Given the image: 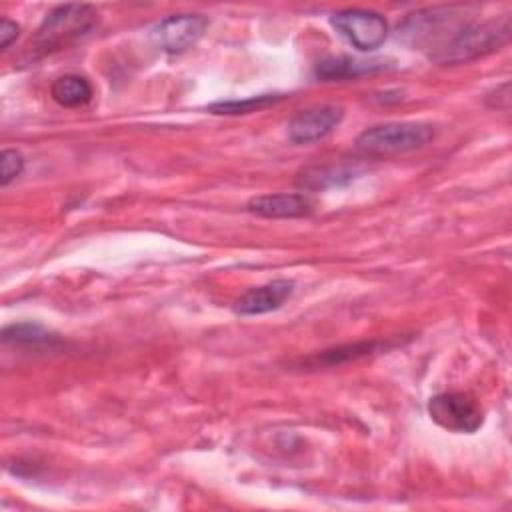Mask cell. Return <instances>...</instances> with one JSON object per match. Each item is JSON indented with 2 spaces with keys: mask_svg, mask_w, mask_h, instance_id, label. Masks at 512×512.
<instances>
[{
  "mask_svg": "<svg viewBox=\"0 0 512 512\" xmlns=\"http://www.w3.org/2000/svg\"><path fill=\"white\" fill-rule=\"evenodd\" d=\"M98 22V12L88 4H62L46 14L42 24L28 40L22 58L36 62L48 54L68 48L86 36Z\"/></svg>",
  "mask_w": 512,
  "mask_h": 512,
  "instance_id": "1",
  "label": "cell"
},
{
  "mask_svg": "<svg viewBox=\"0 0 512 512\" xmlns=\"http://www.w3.org/2000/svg\"><path fill=\"white\" fill-rule=\"evenodd\" d=\"M508 38H510L508 16L492 18L484 22H466L430 58L438 64L470 62L498 50L508 42Z\"/></svg>",
  "mask_w": 512,
  "mask_h": 512,
  "instance_id": "2",
  "label": "cell"
},
{
  "mask_svg": "<svg viewBox=\"0 0 512 512\" xmlns=\"http://www.w3.org/2000/svg\"><path fill=\"white\" fill-rule=\"evenodd\" d=\"M434 138V126L424 122H386L366 128L356 138V150L366 156H392L418 150Z\"/></svg>",
  "mask_w": 512,
  "mask_h": 512,
  "instance_id": "3",
  "label": "cell"
},
{
  "mask_svg": "<svg viewBox=\"0 0 512 512\" xmlns=\"http://www.w3.org/2000/svg\"><path fill=\"white\" fill-rule=\"evenodd\" d=\"M430 418L450 432L472 434L484 422L480 404L464 392H442L428 400Z\"/></svg>",
  "mask_w": 512,
  "mask_h": 512,
  "instance_id": "4",
  "label": "cell"
},
{
  "mask_svg": "<svg viewBox=\"0 0 512 512\" xmlns=\"http://www.w3.org/2000/svg\"><path fill=\"white\" fill-rule=\"evenodd\" d=\"M330 24L342 38H346L354 48L362 52L376 50L388 34L386 20L378 12L362 8L340 10L332 14Z\"/></svg>",
  "mask_w": 512,
  "mask_h": 512,
  "instance_id": "5",
  "label": "cell"
},
{
  "mask_svg": "<svg viewBox=\"0 0 512 512\" xmlns=\"http://www.w3.org/2000/svg\"><path fill=\"white\" fill-rule=\"evenodd\" d=\"M208 26V18L202 14H174L160 20L152 38L156 46L168 54H178L194 46Z\"/></svg>",
  "mask_w": 512,
  "mask_h": 512,
  "instance_id": "6",
  "label": "cell"
},
{
  "mask_svg": "<svg viewBox=\"0 0 512 512\" xmlns=\"http://www.w3.org/2000/svg\"><path fill=\"white\" fill-rule=\"evenodd\" d=\"M344 112L340 106L324 104L300 110L288 122V138L294 144H308L328 136L342 120Z\"/></svg>",
  "mask_w": 512,
  "mask_h": 512,
  "instance_id": "7",
  "label": "cell"
},
{
  "mask_svg": "<svg viewBox=\"0 0 512 512\" xmlns=\"http://www.w3.org/2000/svg\"><path fill=\"white\" fill-rule=\"evenodd\" d=\"M248 212L264 218H302L314 212V200L302 192L260 194L248 200Z\"/></svg>",
  "mask_w": 512,
  "mask_h": 512,
  "instance_id": "8",
  "label": "cell"
},
{
  "mask_svg": "<svg viewBox=\"0 0 512 512\" xmlns=\"http://www.w3.org/2000/svg\"><path fill=\"white\" fill-rule=\"evenodd\" d=\"M294 292L292 280H272L268 284L246 290L234 302V312L242 316H258L280 308Z\"/></svg>",
  "mask_w": 512,
  "mask_h": 512,
  "instance_id": "9",
  "label": "cell"
},
{
  "mask_svg": "<svg viewBox=\"0 0 512 512\" xmlns=\"http://www.w3.org/2000/svg\"><path fill=\"white\" fill-rule=\"evenodd\" d=\"M356 174H358V170L354 166H344V164L310 166L298 174L296 186L300 190H324V188L346 184V182L354 180Z\"/></svg>",
  "mask_w": 512,
  "mask_h": 512,
  "instance_id": "10",
  "label": "cell"
},
{
  "mask_svg": "<svg viewBox=\"0 0 512 512\" xmlns=\"http://www.w3.org/2000/svg\"><path fill=\"white\" fill-rule=\"evenodd\" d=\"M392 344L382 342V340H370V342H354V344H346V346H338L332 350H324L312 358H306L308 366H336L342 362H350V360H358L376 352H382L386 348H390Z\"/></svg>",
  "mask_w": 512,
  "mask_h": 512,
  "instance_id": "11",
  "label": "cell"
},
{
  "mask_svg": "<svg viewBox=\"0 0 512 512\" xmlns=\"http://www.w3.org/2000/svg\"><path fill=\"white\" fill-rule=\"evenodd\" d=\"M92 84L78 74H66L52 82L50 96L66 108H78L92 100Z\"/></svg>",
  "mask_w": 512,
  "mask_h": 512,
  "instance_id": "12",
  "label": "cell"
},
{
  "mask_svg": "<svg viewBox=\"0 0 512 512\" xmlns=\"http://www.w3.org/2000/svg\"><path fill=\"white\" fill-rule=\"evenodd\" d=\"M284 96L282 94H260V96H250V98H242V100H220L208 106L210 112L214 114H228V116H236V114H250L262 108H268L276 102H280Z\"/></svg>",
  "mask_w": 512,
  "mask_h": 512,
  "instance_id": "13",
  "label": "cell"
},
{
  "mask_svg": "<svg viewBox=\"0 0 512 512\" xmlns=\"http://www.w3.org/2000/svg\"><path fill=\"white\" fill-rule=\"evenodd\" d=\"M374 66H370L368 62H358V60H350V58H330L324 60L318 66V76L326 78V80H338V78H348V76H358L362 72H370Z\"/></svg>",
  "mask_w": 512,
  "mask_h": 512,
  "instance_id": "14",
  "label": "cell"
},
{
  "mask_svg": "<svg viewBox=\"0 0 512 512\" xmlns=\"http://www.w3.org/2000/svg\"><path fill=\"white\" fill-rule=\"evenodd\" d=\"M2 338L14 344H46L52 340V336L42 326L32 322H18L6 326L2 330Z\"/></svg>",
  "mask_w": 512,
  "mask_h": 512,
  "instance_id": "15",
  "label": "cell"
},
{
  "mask_svg": "<svg viewBox=\"0 0 512 512\" xmlns=\"http://www.w3.org/2000/svg\"><path fill=\"white\" fill-rule=\"evenodd\" d=\"M24 170V156L18 150L6 148L0 154V184L8 186Z\"/></svg>",
  "mask_w": 512,
  "mask_h": 512,
  "instance_id": "16",
  "label": "cell"
},
{
  "mask_svg": "<svg viewBox=\"0 0 512 512\" xmlns=\"http://www.w3.org/2000/svg\"><path fill=\"white\" fill-rule=\"evenodd\" d=\"M18 24L16 22H12V20H8V18H2V22H0V48L2 50H6L14 40H16V36H18Z\"/></svg>",
  "mask_w": 512,
  "mask_h": 512,
  "instance_id": "17",
  "label": "cell"
}]
</instances>
